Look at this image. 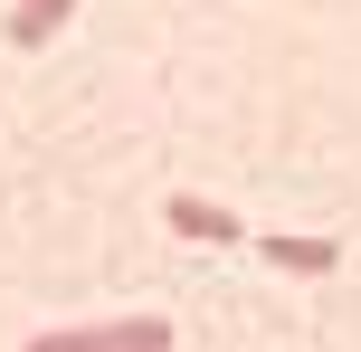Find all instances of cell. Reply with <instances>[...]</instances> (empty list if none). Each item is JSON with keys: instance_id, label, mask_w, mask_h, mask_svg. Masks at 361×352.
<instances>
[{"instance_id": "4", "label": "cell", "mask_w": 361, "mask_h": 352, "mask_svg": "<svg viewBox=\"0 0 361 352\" xmlns=\"http://www.w3.org/2000/svg\"><path fill=\"white\" fill-rule=\"evenodd\" d=\"M267 267H286V277H333L343 248L333 238H267Z\"/></svg>"}, {"instance_id": "3", "label": "cell", "mask_w": 361, "mask_h": 352, "mask_svg": "<svg viewBox=\"0 0 361 352\" xmlns=\"http://www.w3.org/2000/svg\"><path fill=\"white\" fill-rule=\"evenodd\" d=\"M76 10H86V0H19V10H10V48H48Z\"/></svg>"}, {"instance_id": "1", "label": "cell", "mask_w": 361, "mask_h": 352, "mask_svg": "<svg viewBox=\"0 0 361 352\" xmlns=\"http://www.w3.org/2000/svg\"><path fill=\"white\" fill-rule=\"evenodd\" d=\"M29 352H171V324H162V315H114V324H57V334H38Z\"/></svg>"}, {"instance_id": "2", "label": "cell", "mask_w": 361, "mask_h": 352, "mask_svg": "<svg viewBox=\"0 0 361 352\" xmlns=\"http://www.w3.org/2000/svg\"><path fill=\"white\" fill-rule=\"evenodd\" d=\"M162 219L180 229L190 248H238L247 229H238V210H219V200H200V190H180V200H162Z\"/></svg>"}]
</instances>
